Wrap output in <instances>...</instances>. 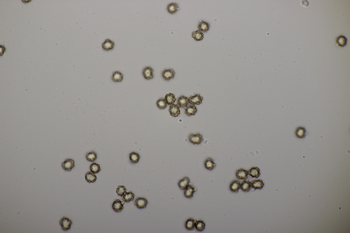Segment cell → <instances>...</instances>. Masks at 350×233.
<instances>
[{"label":"cell","mask_w":350,"mask_h":233,"mask_svg":"<svg viewBox=\"0 0 350 233\" xmlns=\"http://www.w3.org/2000/svg\"><path fill=\"white\" fill-rule=\"evenodd\" d=\"M73 222L71 220L67 217H64L60 221V224L62 229L64 231H67L71 228Z\"/></svg>","instance_id":"6da1fadb"},{"label":"cell","mask_w":350,"mask_h":233,"mask_svg":"<svg viewBox=\"0 0 350 233\" xmlns=\"http://www.w3.org/2000/svg\"><path fill=\"white\" fill-rule=\"evenodd\" d=\"M203 135L199 133L190 134L188 137L189 142L194 145H199L201 144L203 141Z\"/></svg>","instance_id":"7a4b0ae2"},{"label":"cell","mask_w":350,"mask_h":233,"mask_svg":"<svg viewBox=\"0 0 350 233\" xmlns=\"http://www.w3.org/2000/svg\"><path fill=\"white\" fill-rule=\"evenodd\" d=\"M154 69L150 66H147L143 69L142 75L144 78L147 80H150L154 78Z\"/></svg>","instance_id":"3957f363"},{"label":"cell","mask_w":350,"mask_h":233,"mask_svg":"<svg viewBox=\"0 0 350 233\" xmlns=\"http://www.w3.org/2000/svg\"><path fill=\"white\" fill-rule=\"evenodd\" d=\"M176 72L173 69H165L162 72V76L165 81H168L175 77Z\"/></svg>","instance_id":"277c9868"},{"label":"cell","mask_w":350,"mask_h":233,"mask_svg":"<svg viewBox=\"0 0 350 233\" xmlns=\"http://www.w3.org/2000/svg\"><path fill=\"white\" fill-rule=\"evenodd\" d=\"M75 161L71 159H67L62 164L63 169L66 171H70L75 167Z\"/></svg>","instance_id":"5b68a950"},{"label":"cell","mask_w":350,"mask_h":233,"mask_svg":"<svg viewBox=\"0 0 350 233\" xmlns=\"http://www.w3.org/2000/svg\"><path fill=\"white\" fill-rule=\"evenodd\" d=\"M188 99L189 103L191 105H199L202 103L203 97L201 96L200 94H197L193 96H191Z\"/></svg>","instance_id":"8992f818"},{"label":"cell","mask_w":350,"mask_h":233,"mask_svg":"<svg viewBox=\"0 0 350 233\" xmlns=\"http://www.w3.org/2000/svg\"><path fill=\"white\" fill-rule=\"evenodd\" d=\"M115 47V43L112 40L107 39H106L102 43V48L106 52H109L114 49Z\"/></svg>","instance_id":"52a82bcc"},{"label":"cell","mask_w":350,"mask_h":233,"mask_svg":"<svg viewBox=\"0 0 350 233\" xmlns=\"http://www.w3.org/2000/svg\"><path fill=\"white\" fill-rule=\"evenodd\" d=\"M148 204L147 199L144 198H138L135 202V205L139 209H143L147 207Z\"/></svg>","instance_id":"ba28073f"},{"label":"cell","mask_w":350,"mask_h":233,"mask_svg":"<svg viewBox=\"0 0 350 233\" xmlns=\"http://www.w3.org/2000/svg\"><path fill=\"white\" fill-rule=\"evenodd\" d=\"M197 191L196 188L189 185L184 190V196L187 198L191 199L193 197L194 193Z\"/></svg>","instance_id":"9c48e42d"},{"label":"cell","mask_w":350,"mask_h":233,"mask_svg":"<svg viewBox=\"0 0 350 233\" xmlns=\"http://www.w3.org/2000/svg\"><path fill=\"white\" fill-rule=\"evenodd\" d=\"M169 111L170 114L174 117H177L180 114L179 107L177 104H173L170 106Z\"/></svg>","instance_id":"30bf717a"},{"label":"cell","mask_w":350,"mask_h":233,"mask_svg":"<svg viewBox=\"0 0 350 233\" xmlns=\"http://www.w3.org/2000/svg\"><path fill=\"white\" fill-rule=\"evenodd\" d=\"M124 203V202L123 203L120 200H116L114 201L113 203V209L116 212L118 213L121 212L124 208L123 205Z\"/></svg>","instance_id":"8fae6325"},{"label":"cell","mask_w":350,"mask_h":233,"mask_svg":"<svg viewBox=\"0 0 350 233\" xmlns=\"http://www.w3.org/2000/svg\"><path fill=\"white\" fill-rule=\"evenodd\" d=\"M248 173L246 170L243 169H240L237 170L236 173V175L239 180H245L248 178Z\"/></svg>","instance_id":"7c38bea8"},{"label":"cell","mask_w":350,"mask_h":233,"mask_svg":"<svg viewBox=\"0 0 350 233\" xmlns=\"http://www.w3.org/2000/svg\"><path fill=\"white\" fill-rule=\"evenodd\" d=\"M189 103L188 99L185 96H181L177 99V105L179 108H186L188 106Z\"/></svg>","instance_id":"4fadbf2b"},{"label":"cell","mask_w":350,"mask_h":233,"mask_svg":"<svg viewBox=\"0 0 350 233\" xmlns=\"http://www.w3.org/2000/svg\"><path fill=\"white\" fill-rule=\"evenodd\" d=\"M111 79L114 82H120L123 81V75L121 72L117 70L113 72Z\"/></svg>","instance_id":"5bb4252c"},{"label":"cell","mask_w":350,"mask_h":233,"mask_svg":"<svg viewBox=\"0 0 350 233\" xmlns=\"http://www.w3.org/2000/svg\"><path fill=\"white\" fill-rule=\"evenodd\" d=\"M198 30L202 33H206L209 30L210 24L206 22L201 20L199 22L198 26Z\"/></svg>","instance_id":"9a60e30c"},{"label":"cell","mask_w":350,"mask_h":233,"mask_svg":"<svg viewBox=\"0 0 350 233\" xmlns=\"http://www.w3.org/2000/svg\"><path fill=\"white\" fill-rule=\"evenodd\" d=\"M204 164L205 168L209 171L212 170L217 166L213 159L211 158H208L206 159L204 162Z\"/></svg>","instance_id":"2e32d148"},{"label":"cell","mask_w":350,"mask_h":233,"mask_svg":"<svg viewBox=\"0 0 350 233\" xmlns=\"http://www.w3.org/2000/svg\"><path fill=\"white\" fill-rule=\"evenodd\" d=\"M190 182V180L189 178L185 177L179 181L178 185L181 190H184L189 186Z\"/></svg>","instance_id":"e0dca14e"},{"label":"cell","mask_w":350,"mask_h":233,"mask_svg":"<svg viewBox=\"0 0 350 233\" xmlns=\"http://www.w3.org/2000/svg\"><path fill=\"white\" fill-rule=\"evenodd\" d=\"M185 110V113L189 116L195 115L198 111L196 106L194 105H188Z\"/></svg>","instance_id":"ac0fdd59"},{"label":"cell","mask_w":350,"mask_h":233,"mask_svg":"<svg viewBox=\"0 0 350 233\" xmlns=\"http://www.w3.org/2000/svg\"><path fill=\"white\" fill-rule=\"evenodd\" d=\"M180 8L178 4L176 3H172L169 4L167 7V10L170 14H174L179 10Z\"/></svg>","instance_id":"d6986e66"},{"label":"cell","mask_w":350,"mask_h":233,"mask_svg":"<svg viewBox=\"0 0 350 233\" xmlns=\"http://www.w3.org/2000/svg\"><path fill=\"white\" fill-rule=\"evenodd\" d=\"M248 175L252 178H258L260 175V170L257 167H252L248 171Z\"/></svg>","instance_id":"ffe728a7"},{"label":"cell","mask_w":350,"mask_h":233,"mask_svg":"<svg viewBox=\"0 0 350 233\" xmlns=\"http://www.w3.org/2000/svg\"><path fill=\"white\" fill-rule=\"evenodd\" d=\"M230 190L233 193H237L240 189V183L237 180L233 181L230 184Z\"/></svg>","instance_id":"44dd1931"},{"label":"cell","mask_w":350,"mask_h":233,"mask_svg":"<svg viewBox=\"0 0 350 233\" xmlns=\"http://www.w3.org/2000/svg\"><path fill=\"white\" fill-rule=\"evenodd\" d=\"M264 185V184L263 181L261 179L255 180L252 181L251 182V187L254 189V190L257 189H261L263 187Z\"/></svg>","instance_id":"7402d4cb"},{"label":"cell","mask_w":350,"mask_h":233,"mask_svg":"<svg viewBox=\"0 0 350 233\" xmlns=\"http://www.w3.org/2000/svg\"><path fill=\"white\" fill-rule=\"evenodd\" d=\"M306 131L304 128L299 127L296 128L295 134L296 137L300 139L304 138L306 135Z\"/></svg>","instance_id":"603a6c76"},{"label":"cell","mask_w":350,"mask_h":233,"mask_svg":"<svg viewBox=\"0 0 350 233\" xmlns=\"http://www.w3.org/2000/svg\"><path fill=\"white\" fill-rule=\"evenodd\" d=\"M196 220L193 218H189L186 221L185 226L186 229L192 230L195 229Z\"/></svg>","instance_id":"cb8c5ba5"},{"label":"cell","mask_w":350,"mask_h":233,"mask_svg":"<svg viewBox=\"0 0 350 233\" xmlns=\"http://www.w3.org/2000/svg\"><path fill=\"white\" fill-rule=\"evenodd\" d=\"M336 42L338 46L343 47L347 45V39L345 36L341 35L337 38Z\"/></svg>","instance_id":"d4e9b609"},{"label":"cell","mask_w":350,"mask_h":233,"mask_svg":"<svg viewBox=\"0 0 350 233\" xmlns=\"http://www.w3.org/2000/svg\"><path fill=\"white\" fill-rule=\"evenodd\" d=\"M140 156L138 153L132 152L129 154V159L131 163L136 164L139 162Z\"/></svg>","instance_id":"484cf974"},{"label":"cell","mask_w":350,"mask_h":233,"mask_svg":"<svg viewBox=\"0 0 350 233\" xmlns=\"http://www.w3.org/2000/svg\"><path fill=\"white\" fill-rule=\"evenodd\" d=\"M85 179L89 183H93L96 181L97 177L93 172H88L85 175Z\"/></svg>","instance_id":"4316f807"},{"label":"cell","mask_w":350,"mask_h":233,"mask_svg":"<svg viewBox=\"0 0 350 233\" xmlns=\"http://www.w3.org/2000/svg\"><path fill=\"white\" fill-rule=\"evenodd\" d=\"M251 187V182L247 181H243L241 184H240V189L245 192L249 191Z\"/></svg>","instance_id":"83f0119b"},{"label":"cell","mask_w":350,"mask_h":233,"mask_svg":"<svg viewBox=\"0 0 350 233\" xmlns=\"http://www.w3.org/2000/svg\"><path fill=\"white\" fill-rule=\"evenodd\" d=\"M165 99L168 105H171L174 104L176 101L174 95L171 93L167 94L165 97Z\"/></svg>","instance_id":"f1b7e54d"},{"label":"cell","mask_w":350,"mask_h":233,"mask_svg":"<svg viewBox=\"0 0 350 233\" xmlns=\"http://www.w3.org/2000/svg\"><path fill=\"white\" fill-rule=\"evenodd\" d=\"M192 37L194 40L197 41H200L203 40L204 34L199 30L194 31L192 33Z\"/></svg>","instance_id":"f546056e"},{"label":"cell","mask_w":350,"mask_h":233,"mask_svg":"<svg viewBox=\"0 0 350 233\" xmlns=\"http://www.w3.org/2000/svg\"><path fill=\"white\" fill-rule=\"evenodd\" d=\"M206 224L203 220L196 221L195 228L197 231L202 232L205 229Z\"/></svg>","instance_id":"4dcf8cb0"},{"label":"cell","mask_w":350,"mask_h":233,"mask_svg":"<svg viewBox=\"0 0 350 233\" xmlns=\"http://www.w3.org/2000/svg\"><path fill=\"white\" fill-rule=\"evenodd\" d=\"M135 198V194L132 192L126 193L123 196V200L125 202H129L133 201Z\"/></svg>","instance_id":"1f68e13d"},{"label":"cell","mask_w":350,"mask_h":233,"mask_svg":"<svg viewBox=\"0 0 350 233\" xmlns=\"http://www.w3.org/2000/svg\"><path fill=\"white\" fill-rule=\"evenodd\" d=\"M86 158L89 161L94 162L97 158V155L96 153L94 151L87 153L86 155Z\"/></svg>","instance_id":"d6a6232c"},{"label":"cell","mask_w":350,"mask_h":233,"mask_svg":"<svg viewBox=\"0 0 350 233\" xmlns=\"http://www.w3.org/2000/svg\"><path fill=\"white\" fill-rule=\"evenodd\" d=\"M157 107L160 110H164L167 107V104L165 99L164 98H160L156 102Z\"/></svg>","instance_id":"836d02e7"},{"label":"cell","mask_w":350,"mask_h":233,"mask_svg":"<svg viewBox=\"0 0 350 233\" xmlns=\"http://www.w3.org/2000/svg\"><path fill=\"white\" fill-rule=\"evenodd\" d=\"M90 170L94 173H98L101 170L100 165L96 163H92L90 166Z\"/></svg>","instance_id":"e575fe53"},{"label":"cell","mask_w":350,"mask_h":233,"mask_svg":"<svg viewBox=\"0 0 350 233\" xmlns=\"http://www.w3.org/2000/svg\"><path fill=\"white\" fill-rule=\"evenodd\" d=\"M127 192L125 186H119L117 189L116 193L117 195L120 196H122Z\"/></svg>","instance_id":"d590c367"}]
</instances>
